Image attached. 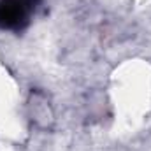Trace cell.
Masks as SVG:
<instances>
[{
    "label": "cell",
    "instance_id": "obj_1",
    "mask_svg": "<svg viewBox=\"0 0 151 151\" xmlns=\"http://www.w3.org/2000/svg\"><path fill=\"white\" fill-rule=\"evenodd\" d=\"M39 0H0V28L19 32L23 30L35 9Z\"/></svg>",
    "mask_w": 151,
    "mask_h": 151
}]
</instances>
